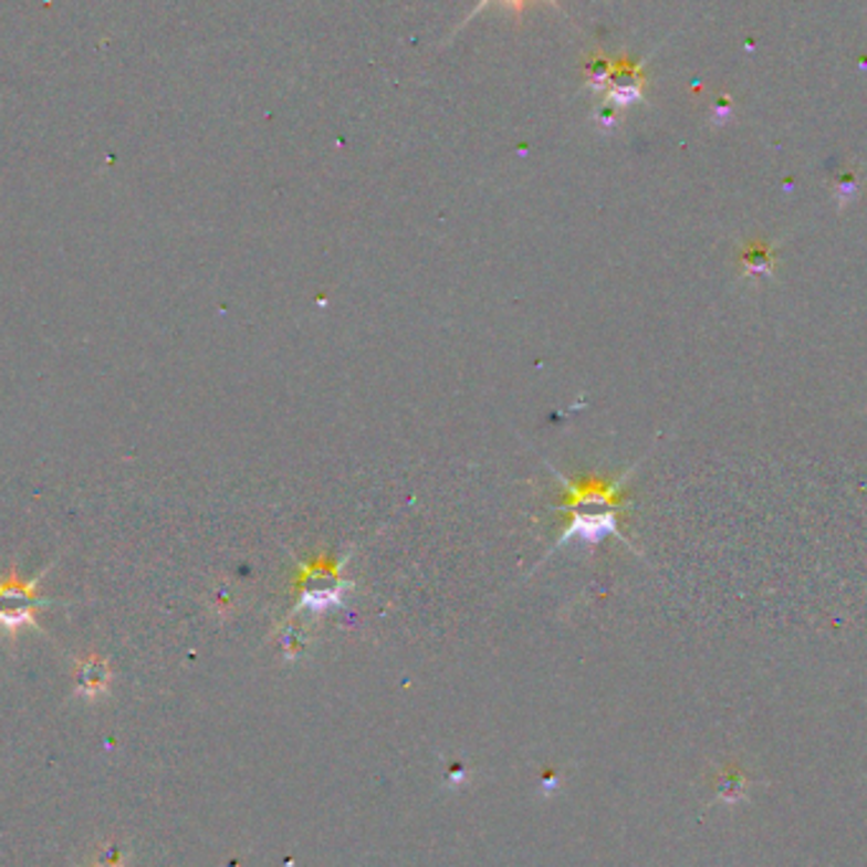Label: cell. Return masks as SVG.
<instances>
[{
	"mask_svg": "<svg viewBox=\"0 0 867 867\" xmlns=\"http://www.w3.org/2000/svg\"><path fill=\"white\" fill-rule=\"evenodd\" d=\"M109 685V667L100 657H90L76 665V696L82 698H100L107 692Z\"/></svg>",
	"mask_w": 867,
	"mask_h": 867,
	"instance_id": "cell-5",
	"label": "cell"
},
{
	"mask_svg": "<svg viewBox=\"0 0 867 867\" xmlns=\"http://www.w3.org/2000/svg\"><path fill=\"white\" fill-rule=\"evenodd\" d=\"M41 578L43 574L29 581L15 574L0 578V631L15 635L21 627H39L36 612L46 606L36 592Z\"/></svg>",
	"mask_w": 867,
	"mask_h": 867,
	"instance_id": "cell-3",
	"label": "cell"
},
{
	"mask_svg": "<svg viewBox=\"0 0 867 867\" xmlns=\"http://www.w3.org/2000/svg\"><path fill=\"white\" fill-rule=\"evenodd\" d=\"M94 867H125V855L119 853V849L115 847V849H112V853L104 855L102 860H100L97 865H94Z\"/></svg>",
	"mask_w": 867,
	"mask_h": 867,
	"instance_id": "cell-7",
	"label": "cell"
},
{
	"mask_svg": "<svg viewBox=\"0 0 867 867\" xmlns=\"http://www.w3.org/2000/svg\"><path fill=\"white\" fill-rule=\"evenodd\" d=\"M488 3H502V6H505V8H510V11H513V13H518V15H520V13L525 11V6L531 3V0H482V3L474 8V13H480L482 8L488 6ZM545 3H551V6H558L556 0H545ZM474 13H472V15H474Z\"/></svg>",
	"mask_w": 867,
	"mask_h": 867,
	"instance_id": "cell-6",
	"label": "cell"
},
{
	"mask_svg": "<svg viewBox=\"0 0 867 867\" xmlns=\"http://www.w3.org/2000/svg\"><path fill=\"white\" fill-rule=\"evenodd\" d=\"M609 102L624 107V104L639 102L641 90H645V74H641L639 62L635 59H612V74H609Z\"/></svg>",
	"mask_w": 867,
	"mask_h": 867,
	"instance_id": "cell-4",
	"label": "cell"
},
{
	"mask_svg": "<svg viewBox=\"0 0 867 867\" xmlns=\"http://www.w3.org/2000/svg\"><path fill=\"white\" fill-rule=\"evenodd\" d=\"M345 561H315L302 571L297 581V606L294 614H325L341 606L351 584L343 578Z\"/></svg>",
	"mask_w": 867,
	"mask_h": 867,
	"instance_id": "cell-2",
	"label": "cell"
},
{
	"mask_svg": "<svg viewBox=\"0 0 867 867\" xmlns=\"http://www.w3.org/2000/svg\"><path fill=\"white\" fill-rule=\"evenodd\" d=\"M556 474L566 484L568 500L563 510H568L571 518L566 533L561 535L556 545H566L571 541L596 545L604 537L619 535V513L624 508L621 484L627 480V474L612 482H571L561 472Z\"/></svg>",
	"mask_w": 867,
	"mask_h": 867,
	"instance_id": "cell-1",
	"label": "cell"
}]
</instances>
